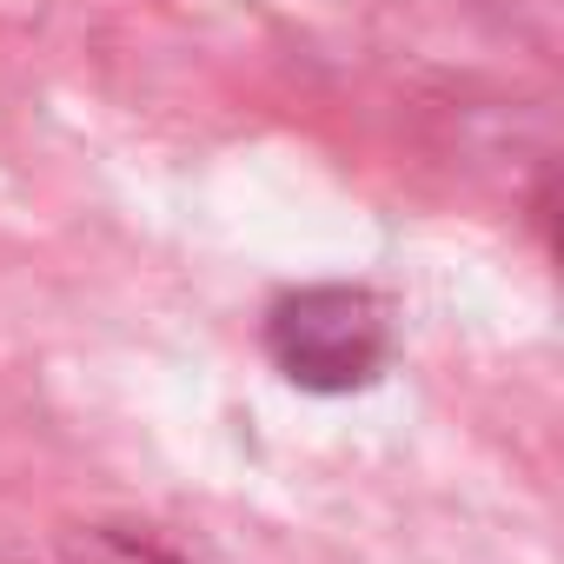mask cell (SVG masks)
<instances>
[{"label": "cell", "mask_w": 564, "mask_h": 564, "mask_svg": "<svg viewBox=\"0 0 564 564\" xmlns=\"http://www.w3.org/2000/svg\"><path fill=\"white\" fill-rule=\"evenodd\" d=\"M61 564H180V557H166V551H160V544H147V538L87 531V538H74V544L61 551Z\"/></svg>", "instance_id": "7a4b0ae2"}, {"label": "cell", "mask_w": 564, "mask_h": 564, "mask_svg": "<svg viewBox=\"0 0 564 564\" xmlns=\"http://www.w3.org/2000/svg\"><path fill=\"white\" fill-rule=\"evenodd\" d=\"M265 352L300 392H359L392 359V313L366 286H306L265 313Z\"/></svg>", "instance_id": "6da1fadb"}]
</instances>
